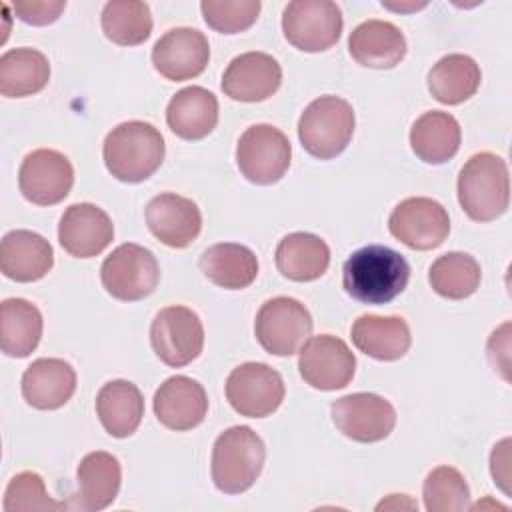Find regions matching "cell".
Masks as SVG:
<instances>
[{
  "label": "cell",
  "instance_id": "52a82bcc",
  "mask_svg": "<svg viewBox=\"0 0 512 512\" xmlns=\"http://www.w3.org/2000/svg\"><path fill=\"white\" fill-rule=\"evenodd\" d=\"M292 146L286 134L270 124L244 130L236 146V164L242 176L258 186L276 184L288 172Z\"/></svg>",
  "mask_w": 512,
  "mask_h": 512
},
{
  "label": "cell",
  "instance_id": "8992f818",
  "mask_svg": "<svg viewBox=\"0 0 512 512\" xmlns=\"http://www.w3.org/2000/svg\"><path fill=\"white\" fill-rule=\"evenodd\" d=\"M100 280L112 298L136 302L156 290L160 282V266L148 248L126 242L106 256L100 268Z\"/></svg>",
  "mask_w": 512,
  "mask_h": 512
},
{
  "label": "cell",
  "instance_id": "3957f363",
  "mask_svg": "<svg viewBox=\"0 0 512 512\" xmlns=\"http://www.w3.org/2000/svg\"><path fill=\"white\" fill-rule=\"evenodd\" d=\"M458 202L468 218L492 222L510 204V176L504 158L492 152H478L458 174Z\"/></svg>",
  "mask_w": 512,
  "mask_h": 512
},
{
  "label": "cell",
  "instance_id": "603a6c76",
  "mask_svg": "<svg viewBox=\"0 0 512 512\" xmlns=\"http://www.w3.org/2000/svg\"><path fill=\"white\" fill-rule=\"evenodd\" d=\"M350 56L366 68H394L406 54L402 30L386 20H366L348 38Z\"/></svg>",
  "mask_w": 512,
  "mask_h": 512
},
{
  "label": "cell",
  "instance_id": "4316f807",
  "mask_svg": "<svg viewBox=\"0 0 512 512\" xmlns=\"http://www.w3.org/2000/svg\"><path fill=\"white\" fill-rule=\"evenodd\" d=\"M278 272L294 282H312L320 278L330 264L328 244L310 232H292L276 246Z\"/></svg>",
  "mask_w": 512,
  "mask_h": 512
},
{
  "label": "cell",
  "instance_id": "f1b7e54d",
  "mask_svg": "<svg viewBox=\"0 0 512 512\" xmlns=\"http://www.w3.org/2000/svg\"><path fill=\"white\" fill-rule=\"evenodd\" d=\"M198 264L212 284L226 290H242L258 276L256 254L248 246L236 242H220L206 248Z\"/></svg>",
  "mask_w": 512,
  "mask_h": 512
},
{
  "label": "cell",
  "instance_id": "9c48e42d",
  "mask_svg": "<svg viewBox=\"0 0 512 512\" xmlns=\"http://www.w3.org/2000/svg\"><path fill=\"white\" fill-rule=\"evenodd\" d=\"M342 12L330 0H294L282 12L284 38L302 52H324L342 34Z\"/></svg>",
  "mask_w": 512,
  "mask_h": 512
},
{
  "label": "cell",
  "instance_id": "8fae6325",
  "mask_svg": "<svg viewBox=\"0 0 512 512\" xmlns=\"http://www.w3.org/2000/svg\"><path fill=\"white\" fill-rule=\"evenodd\" d=\"M286 394L282 376L262 362H244L236 366L226 380V398L230 406L248 418H264L278 410Z\"/></svg>",
  "mask_w": 512,
  "mask_h": 512
},
{
  "label": "cell",
  "instance_id": "44dd1931",
  "mask_svg": "<svg viewBox=\"0 0 512 512\" xmlns=\"http://www.w3.org/2000/svg\"><path fill=\"white\" fill-rule=\"evenodd\" d=\"M54 266L50 242L32 230H12L0 244V270L14 282H36Z\"/></svg>",
  "mask_w": 512,
  "mask_h": 512
},
{
  "label": "cell",
  "instance_id": "ab89813d",
  "mask_svg": "<svg viewBox=\"0 0 512 512\" xmlns=\"http://www.w3.org/2000/svg\"><path fill=\"white\" fill-rule=\"evenodd\" d=\"M510 322H504L498 330L492 332L488 340V360L502 374L504 380H510Z\"/></svg>",
  "mask_w": 512,
  "mask_h": 512
},
{
  "label": "cell",
  "instance_id": "5bb4252c",
  "mask_svg": "<svg viewBox=\"0 0 512 512\" xmlns=\"http://www.w3.org/2000/svg\"><path fill=\"white\" fill-rule=\"evenodd\" d=\"M388 230L412 250H432L448 238L450 218L440 202L426 196H412L392 210Z\"/></svg>",
  "mask_w": 512,
  "mask_h": 512
},
{
  "label": "cell",
  "instance_id": "ffe728a7",
  "mask_svg": "<svg viewBox=\"0 0 512 512\" xmlns=\"http://www.w3.org/2000/svg\"><path fill=\"white\" fill-rule=\"evenodd\" d=\"M206 412V390L200 382L188 376H170L154 394V414L168 430H192L204 422Z\"/></svg>",
  "mask_w": 512,
  "mask_h": 512
},
{
  "label": "cell",
  "instance_id": "1f68e13d",
  "mask_svg": "<svg viewBox=\"0 0 512 512\" xmlns=\"http://www.w3.org/2000/svg\"><path fill=\"white\" fill-rule=\"evenodd\" d=\"M482 72L466 54L442 56L428 72V90L440 104H462L480 88Z\"/></svg>",
  "mask_w": 512,
  "mask_h": 512
},
{
  "label": "cell",
  "instance_id": "7402d4cb",
  "mask_svg": "<svg viewBox=\"0 0 512 512\" xmlns=\"http://www.w3.org/2000/svg\"><path fill=\"white\" fill-rule=\"evenodd\" d=\"M76 390V372L62 358H38L22 374V396L36 410L64 406Z\"/></svg>",
  "mask_w": 512,
  "mask_h": 512
},
{
  "label": "cell",
  "instance_id": "484cf974",
  "mask_svg": "<svg viewBox=\"0 0 512 512\" xmlns=\"http://www.w3.org/2000/svg\"><path fill=\"white\" fill-rule=\"evenodd\" d=\"M168 128L182 140H202L218 124V100L202 86L178 90L166 108Z\"/></svg>",
  "mask_w": 512,
  "mask_h": 512
},
{
  "label": "cell",
  "instance_id": "b9f144b4",
  "mask_svg": "<svg viewBox=\"0 0 512 512\" xmlns=\"http://www.w3.org/2000/svg\"><path fill=\"white\" fill-rule=\"evenodd\" d=\"M384 8L394 10V12H414L426 6V2H400V4H392V2H382Z\"/></svg>",
  "mask_w": 512,
  "mask_h": 512
},
{
  "label": "cell",
  "instance_id": "cb8c5ba5",
  "mask_svg": "<svg viewBox=\"0 0 512 512\" xmlns=\"http://www.w3.org/2000/svg\"><path fill=\"white\" fill-rule=\"evenodd\" d=\"M122 470L116 456L108 452L86 454L76 470L78 490L74 494V508L96 512L108 508L120 490Z\"/></svg>",
  "mask_w": 512,
  "mask_h": 512
},
{
  "label": "cell",
  "instance_id": "d590c367",
  "mask_svg": "<svg viewBox=\"0 0 512 512\" xmlns=\"http://www.w3.org/2000/svg\"><path fill=\"white\" fill-rule=\"evenodd\" d=\"M422 496L428 512H460L470 506L468 484L454 466L430 470L422 486Z\"/></svg>",
  "mask_w": 512,
  "mask_h": 512
},
{
  "label": "cell",
  "instance_id": "e0dca14e",
  "mask_svg": "<svg viewBox=\"0 0 512 512\" xmlns=\"http://www.w3.org/2000/svg\"><path fill=\"white\" fill-rule=\"evenodd\" d=\"M114 238L110 216L90 202L72 204L58 224L60 246L74 258H92L108 248Z\"/></svg>",
  "mask_w": 512,
  "mask_h": 512
},
{
  "label": "cell",
  "instance_id": "d6a6232c",
  "mask_svg": "<svg viewBox=\"0 0 512 512\" xmlns=\"http://www.w3.org/2000/svg\"><path fill=\"white\" fill-rule=\"evenodd\" d=\"M50 80L48 58L34 48H14L0 56V94L24 98L40 92Z\"/></svg>",
  "mask_w": 512,
  "mask_h": 512
},
{
  "label": "cell",
  "instance_id": "e575fe53",
  "mask_svg": "<svg viewBox=\"0 0 512 512\" xmlns=\"http://www.w3.org/2000/svg\"><path fill=\"white\" fill-rule=\"evenodd\" d=\"M102 30L118 46H138L152 34V14L146 2L112 0L102 10Z\"/></svg>",
  "mask_w": 512,
  "mask_h": 512
},
{
  "label": "cell",
  "instance_id": "7c38bea8",
  "mask_svg": "<svg viewBox=\"0 0 512 512\" xmlns=\"http://www.w3.org/2000/svg\"><path fill=\"white\" fill-rule=\"evenodd\" d=\"M302 380L316 390H340L356 372V358L348 344L332 334L308 338L298 356Z\"/></svg>",
  "mask_w": 512,
  "mask_h": 512
},
{
  "label": "cell",
  "instance_id": "d4e9b609",
  "mask_svg": "<svg viewBox=\"0 0 512 512\" xmlns=\"http://www.w3.org/2000/svg\"><path fill=\"white\" fill-rule=\"evenodd\" d=\"M354 346L374 360H400L412 344L410 326L400 316H360L350 330Z\"/></svg>",
  "mask_w": 512,
  "mask_h": 512
},
{
  "label": "cell",
  "instance_id": "60d3db41",
  "mask_svg": "<svg viewBox=\"0 0 512 512\" xmlns=\"http://www.w3.org/2000/svg\"><path fill=\"white\" fill-rule=\"evenodd\" d=\"M490 472L494 484H498L504 494H510V438H504L494 446L490 454Z\"/></svg>",
  "mask_w": 512,
  "mask_h": 512
},
{
  "label": "cell",
  "instance_id": "277c9868",
  "mask_svg": "<svg viewBox=\"0 0 512 512\" xmlns=\"http://www.w3.org/2000/svg\"><path fill=\"white\" fill-rule=\"evenodd\" d=\"M266 448L262 438L248 426L224 430L212 448V480L224 494L246 492L264 468Z\"/></svg>",
  "mask_w": 512,
  "mask_h": 512
},
{
  "label": "cell",
  "instance_id": "8d00e7d4",
  "mask_svg": "<svg viewBox=\"0 0 512 512\" xmlns=\"http://www.w3.org/2000/svg\"><path fill=\"white\" fill-rule=\"evenodd\" d=\"M258 0H204L200 2V10L204 22L220 34H238L248 30L258 14H260Z\"/></svg>",
  "mask_w": 512,
  "mask_h": 512
},
{
  "label": "cell",
  "instance_id": "d6986e66",
  "mask_svg": "<svg viewBox=\"0 0 512 512\" xmlns=\"http://www.w3.org/2000/svg\"><path fill=\"white\" fill-rule=\"evenodd\" d=\"M282 82V68L266 52H244L236 56L222 76V92L236 102H262Z\"/></svg>",
  "mask_w": 512,
  "mask_h": 512
},
{
  "label": "cell",
  "instance_id": "74e56055",
  "mask_svg": "<svg viewBox=\"0 0 512 512\" xmlns=\"http://www.w3.org/2000/svg\"><path fill=\"white\" fill-rule=\"evenodd\" d=\"M70 508L64 502H56L48 496L44 480L36 472H20L16 474L4 494V510L6 512H22V510H66Z\"/></svg>",
  "mask_w": 512,
  "mask_h": 512
},
{
  "label": "cell",
  "instance_id": "83f0119b",
  "mask_svg": "<svg viewBox=\"0 0 512 512\" xmlns=\"http://www.w3.org/2000/svg\"><path fill=\"white\" fill-rule=\"evenodd\" d=\"M96 414L110 436L126 438L134 434L144 416L140 388L128 380L104 384L96 394Z\"/></svg>",
  "mask_w": 512,
  "mask_h": 512
},
{
  "label": "cell",
  "instance_id": "6da1fadb",
  "mask_svg": "<svg viewBox=\"0 0 512 512\" xmlns=\"http://www.w3.org/2000/svg\"><path fill=\"white\" fill-rule=\"evenodd\" d=\"M410 280L406 258L380 244L358 248L342 268L344 290L362 304H386L400 296Z\"/></svg>",
  "mask_w": 512,
  "mask_h": 512
},
{
  "label": "cell",
  "instance_id": "5b68a950",
  "mask_svg": "<svg viewBox=\"0 0 512 512\" xmlns=\"http://www.w3.org/2000/svg\"><path fill=\"white\" fill-rule=\"evenodd\" d=\"M354 124L352 104L328 94L312 100L304 108L298 120V138L310 156L330 160L346 150L354 134Z\"/></svg>",
  "mask_w": 512,
  "mask_h": 512
},
{
  "label": "cell",
  "instance_id": "4dcf8cb0",
  "mask_svg": "<svg viewBox=\"0 0 512 512\" xmlns=\"http://www.w3.org/2000/svg\"><path fill=\"white\" fill-rule=\"evenodd\" d=\"M42 314L24 298H8L0 306V348L6 356H30L42 338Z\"/></svg>",
  "mask_w": 512,
  "mask_h": 512
},
{
  "label": "cell",
  "instance_id": "9a60e30c",
  "mask_svg": "<svg viewBox=\"0 0 512 512\" xmlns=\"http://www.w3.org/2000/svg\"><path fill=\"white\" fill-rule=\"evenodd\" d=\"M74 184L70 160L52 148H38L26 154L18 170V188L22 196L38 206L62 202Z\"/></svg>",
  "mask_w": 512,
  "mask_h": 512
},
{
  "label": "cell",
  "instance_id": "f35d334b",
  "mask_svg": "<svg viewBox=\"0 0 512 512\" xmlns=\"http://www.w3.org/2000/svg\"><path fill=\"white\" fill-rule=\"evenodd\" d=\"M66 2L64 0H28V2H14L12 10L14 14L32 26H46L60 18L64 12Z\"/></svg>",
  "mask_w": 512,
  "mask_h": 512
},
{
  "label": "cell",
  "instance_id": "7a4b0ae2",
  "mask_svg": "<svg viewBox=\"0 0 512 512\" xmlns=\"http://www.w3.org/2000/svg\"><path fill=\"white\" fill-rule=\"evenodd\" d=\"M164 138L150 122L128 120L112 128L104 140L102 156L108 172L128 184L148 180L164 160Z\"/></svg>",
  "mask_w": 512,
  "mask_h": 512
},
{
  "label": "cell",
  "instance_id": "f546056e",
  "mask_svg": "<svg viewBox=\"0 0 512 512\" xmlns=\"http://www.w3.org/2000/svg\"><path fill=\"white\" fill-rule=\"evenodd\" d=\"M462 140L458 120L440 110L424 112L410 128V148L426 164H444L456 156Z\"/></svg>",
  "mask_w": 512,
  "mask_h": 512
},
{
  "label": "cell",
  "instance_id": "2e32d148",
  "mask_svg": "<svg viewBox=\"0 0 512 512\" xmlns=\"http://www.w3.org/2000/svg\"><path fill=\"white\" fill-rule=\"evenodd\" d=\"M210 60L208 38L196 28H172L156 40L152 64L170 82L196 78Z\"/></svg>",
  "mask_w": 512,
  "mask_h": 512
},
{
  "label": "cell",
  "instance_id": "ba28073f",
  "mask_svg": "<svg viewBox=\"0 0 512 512\" xmlns=\"http://www.w3.org/2000/svg\"><path fill=\"white\" fill-rule=\"evenodd\" d=\"M254 334L260 346L274 356H292L312 334L308 308L290 296L266 300L254 320Z\"/></svg>",
  "mask_w": 512,
  "mask_h": 512
},
{
  "label": "cell",
  "instance_id": "30bf717a",
  "mask_svg": "<svg viewBox=\"0 0 512 512\" xmlns=\"http://www.w3.org/2000/svg\"><path fill=\"white\" fill-rule=\"evenodd\" d=\"M150 342L166 366L182 368L200 356L204 326L192 308L166 306L152 320Z\"/></svg>",
  "mask_w": 512,
  "mask_h": 512
},
{
  "label": "cell",
  "instance_id": "836d02e7",
  "mask_svg": "<svg viewBox=\"0 0 512 512\" xmlns=\"http://www.w3.org/2000/svg\"><path fill=\"white\" fill-rule=\"evenodd\" d=\"M482 270L474 256L466 252H448L438 256L430 270L428 280L436 294L448 300H464L480 286Z\"/></svg>",
  "mask_w": 512,
  "mask_h": 512
},
{
  "label": "cell",
  "instance_id": "ac0fdd59",
  "mask_svg": "<svg viewBox=\"0 0 512 512\" xmlns=\"http://www.w3.org/2000/svg\"><path fill=\"white\" fill-rule=\"evenodd\" d=\"M148 230L170 248L190 246L202 230V214L190 198L164 192L146 204Z\"/></svg>",
  "mask_w": 512,
  "mask_h": 512
},
{
  "label": "cell",
  "instance_id": "4fadbf2b",
  "mask_svg": "<svg viewBox=\"0 0 512 512\" xmlns=\"http://www.w3.org/2000/svg\"><path fill=\"white\" fill-rule=\"evenodd\" d=\"M336 428L350 440L370 444L390 436L396 426L394 406L372 392H356L338 398L330 406Z\"/></svg>",
  "mask_w": 512,
  "mask_h": 512
}]
</instances>
